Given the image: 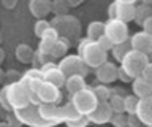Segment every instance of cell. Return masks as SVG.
I'll return each instance as SVG.
<instances>
[{"instance_id":"obj_31","label":"cell","mask_w":152,"mask_h":127,"mask_svg":"<svg viewBox=\"0 0 152 127\" xmlns=\"http://www.w3.org/2000/svg\"><path fill=\"white\" fill-rule=\"evenodd\" d=\"M111 127H127V115L122 113V115H114L111 119Z\"/></svg>"},{"instance_id":"obj_32","label":"cell","mask_w":152,"mask_h":127,"mask_svg":"<svg viewBox=\"0 0 152 127\" xmlns=\"http://www.w3.org/2000/svg\"><path fill=\"white\" fill-rule=\"evenodd\" d=\"M90 124L89 122V117L87 116H79V117H76V119L73 121H70V122H66V127H87Z\"/></svg>"},{"instance_id":"obj_39","label":"cell","mask_w":152,"mask_h":127,"mask_svg":"<svg viewBox=\"0 0 152 127\" xmlns=\"http://www.w3.org/2000/svg\"><path fill=\"white\" fill-rule=\"evenodd\" d=\"M3 5L7 8H14L16 7V0H13V2H3Z\"/></svg>"},{"instance_id":"obj_3","label":"cell","mask_w":152,"mask_h":127,"mask_svg":"<svg viewBox=\"0 0 152 127\" xmlns=\"http://www.w3.org/2000/svg\"><path fill=\"white\" fill-rule=\"evenodd\" d=\"M32 98V105H59L62 100V91L54 84L41 81L27 89Z\"/></svg>"},{"instance_id":"obj_11","label":"cell","mask_w":152,"mask_h":127,"mask_svg":"<svg viewBox=\"0 0 152 127\" xmlns=\"http://www.w3.org/2000/svg\"><path fill=\"white\" fill-rule=\"evenodd\" d=\"M40 70H41V73H43V81L54 84V86L59 87V89H62V87L65 86L66 76L60 72V68L57 67V64L48 62V64L43 65Z\"/></svg>"},{"instance_id":"obj_10","label":"cell","mask_w":152,"mask_h":127,"mask_svg":"<svg viewBox=\"0 0 152 127\" xmlns=\"http://www.w3.org/2000/svg\"><path fill=\"white\" fill-rule=\"evenodd\" d=\"M14 115L18 116V119L21 121V124H27L30 127H52L49 122H46L41 117L37 105H30V106L24 108V110L14 111Z\"/></svg>"},{"instance_id":"obj_41","label":"cell","mask_w":152,"mask_h":127,"mask_svg":"<svg viewBox=\"0 0 152 127\" xmlns=\"http://www.w3.org/2000/svg\"><path fill=\"white\" fill-rule=\"evenodd\" d=\"M5 60V51H3V48H0V64H2Z\"/></svg>"},{"instance_id":"obj_14","label":"cell","mask_w":152,"mask_h":127,"mask_svg":"<svg viewBox=\"0 0 152 127\" xmlns=\"http://www.w3.org/2000/svg\"><path fill=\"white\" fill-rule=\"evenodd\" d=\"M95 76L100 81V84H106L108 86V84H111L116 79H119V67L116 64L108 60L106 64H103L102 67H98L95 70Z\"/></svg>"},{"instance_id":"obj_17","label":"cell","mask_w":152,"mask_h":127,"mask_svg":"<svg viewBox=\"0 0 152 127\" xmlns=\"http://www.w3.org/2000/svg\"><path fill=\"white\" fill-rule=\"evenodd\" d=\"M132 89H133V95L136 98H146V97H151L152 95V84L147 83L144 78H136L133 79L132 83Z\"/></svg>"},{"instance_id":"obj_40","label":"cell","mask_w":152,"mask_h":127,"mask_svg":"<svg viewBox=\"0 0 152 127\" xmlns=\"http://www.w3.org/2000/svg\"><path fill=\"white\" fill-rule=\"evenodd\" d=\"M5 81V72L2 70V67H0V84H2Z\"/></svg>"},{"instance_id":"obj_1","label":"cell","mask_w":152,"mask_h":127,"mask_svg":"<svg viewBox=\"0 0 152 127\" xmlns=\"http://www.w3.org/2000/svg\"><path fill=\"white\" fill-rule=\"evenodd\" d=\"M32 105V98L27 87L19 81L14 84H7L0 89V106L8 113H14Z\"/></svg>"},{"instance_id":"obj_24","label":"cell","mask_w":152,"mask_h":127,"mask_svg":"<svg viewBox=\"0 0 152 127\" xmlns=\"http://www.w3.org/2000/svg\"><path fill=\"white\" fill-rule=\"evenodd\" d=\"M14 54H16V59L19 62L22 64H28L33 60V54H35V51H33L28 45L26 43H21L16 46V49H14Z\"/></svg>"},{"instance_id":"obj_37","label":"cell","mask_w":152,"mask_h":127,"mask_svg":"<svg viewBox=\"0 0 152 127\" xmlns=\"http://www.w3.org/2000/svg\"><path fill=\"white\" fill-rule=\"evenodd\" d=\"M142 32H146V34L152 35V18H149L144 24H142Z\"/></svg>"},{"instance_id":"obj_5","label":"cell","mask_w":152,"mask_h":127,"mask_svg":"<svg viewBox=\"0 0 152 127\" xmlns=\"http://www.w3.org/2000/svg\"><path fill=\"white\" fill-rule=\"evenodd\" d=\"M70 103L81 116H89L98 106V98L95 97L92 87H86L83 91L70 95Z\"/></svg>"},{"instance_id":"obj_36","label":"cell","mask_w":152,"mask_h":127,"mask_svg":"<svg viewBox=\"0 0 152 127\" xmlns=\"http://www.w3.org/2000/svg\"><path fill=\"white\" fill-rule=\"evenodd\" d=\"M7 122H8L10 126H13V127L21 126V121L18 119V116L14 115V113H10V115H8V121H7Z\"/></svg>"},{"instance_id":"obj_15","label":"cell","mask_w":152,"mask_h":127,"mask_svg":"<svg viewBox=\"0 0 152 127\" xmlns=\"http://www.w3.org/2000/svg\"><path fill=\"white\" fill-rule=\"evenodd\" d=\"M136 117L146 127H152V95L141 98L136 106Z\"/></svg>"},{"instance_id":"obj_8","label":"cell","mask_w":152,"mask_h":127,"mask_svg":"<svg viewBox=\"0 0 152 127\" xmlns=\"http://www.w3.org/2000/svg\"><path fill=\"white\" fill-rule=\"evenodd\" d=\"M104 37L111 41L113 46L128 43L130 35H128V24L119 19H108L104 22Z\"/></svg>"},{"instance_id":"obj_43","label":"cell","mask_w":152,"mask_h":127,"mask_svg":"<svg viewBox=\"0 0 152 127\" xmlns=\"http://www.w3.org/2000/svg\"><path fill=\"white\" fill-rule=\"evenodd\" d=\"M94 127H108V126H94Z\"/></svg>"},{"instance_id":"obj_16","label":"cell","mask_w":152,"mask_h":127,"mask_svg":"<svg viewBox=\"0 0 152 127\" xmlns=\"http://www.w3.org/2000/svg\"><path fill=\"white\" fill-rule=\"evenodd\" d=\"M28 10L38 19H46V16L52 13V2L49 0H30L28 2Z\"/></svg>"},{"instance_id":"obj_21","label":"cell","mask_w":152,"mask_h":127,"mask_svg":"<svg viewBox=\"0 0 152 127\" xmlns=\"http://www.w3.org/2000/svg\"><path fill=\"white\" fill-rule=\"evenodd\" d=\"M86 38L92 40V41H97L98 38H102L104 35V22L102 21H92L87 24V29H86Z\"/></svg>"},{"instance_id":"obj_34","label":"cell","mask_w":152,"mask_h":127,"mask_svg":"<svg viewBox=\"0 0 152 127\" xmlns=\"http://www.w3.org/2000/svg\"><path fill=\"white\" fill-rule=\"evenodd\" d=\"M141 78H144L147 83L152 84V62H149V64L146 65V68H144V72H142Z\"/></svg>"},{"instance_id":"obj_12","label":"cell","mask_w":152,"mask_h":127,"mask_svg":"<svg viewBox=\"0 0 152 127\" xmlns=\"http://www.w3.org/2000/svg\"><path fill=\"white\" fill-rule=\"evenodd\" d=\"M113 116H114V113L111 110V106H109V103L108 102H100L98 106L95 108L87 117H89V122L94 126H106L111 122Z\"/></svg>"},{"instance_id":"obj_25","label":"cell","mask_w":152,"mask_h":127,"mask_svg":"<svg viewBox=\"0 0 152 127\" xmlns=\"http://www.w3.org/2000/svg\"><path fill=\"white\" fill-rule=\"evenodd\" d=\"M92 91L95 94V97L98 98V102H108L113 94V89L106 86V84H97V86L92 87Z\"/></svg>"},{"instance_id":"obj_29","label":"cell","mask_w":152,"mask_h":127,"mask_svg":"<svg viewBox=\"0 0 152 127\" xmlns=\"http://www.w3.org/2000/svg\"><path fill=\"white\" fill-rule=\"evenodd\" d=\"M51 22L49 21H46V19H38L35 22V27H33V32H35V35L38 37V38H41L43 34L48 30V29H51Z\"/></svg>"},{"instance_id":"obj_2","label":"cell","mask_w":152,"mask_h":127,"mask_svg":"<svg viewBox=\"0 0 152 127\" xmlns=\"http://www.w3.org/2000/svg\"><path fill=\"white\" fill-rule=\"evenodd\" d=\"M78 56L87 65V68H94V70H97L98 67H102L103 64L108 62V53L100 48L97 41H92L89 38L79 40Z\"/></svg>"},{"instance_id":"obj_35","label":"cell","mask_w":152,"mask_h":127,"mask_svg":"<svg viewBox=\"0 0 152 127\" xmlns=\"http://www.w3.org/2000/svg\"><path fill=\"white\" fill-rule=\"evenodd\" d=\"M141 122L136 117V115H127V127H140Z\"/></svg>"},{"instance_id":"obj_9","label":"cell","mask_w":152,"mask_h":127,"mask_svg":"<svg viewBox=\"0 0 152 127\" xmlns=\"http://www.w3.org/2000/svg\"><path fill=\"white\" fill-rule=\"evenodd\" d=\"M57 67L60 68V72L65 75L66 78L73 76V75H79V76H86L89 72L87 65L83 62V59L78 54H66L64 59H60L57 62Z\"/></svg>"},{"instance_id":"obj_23","label":"cell","mask_w":152,"mask_h":127,"mask_svg":"<svg viewBox=\"0 0 152 127\" xmlns=\"http://www.w3.org/2000/svg\"><path fill=\"white\" fill-rule=\"evenodd\" d=\"M149 18H152V5L149 2H142L141 5H136V15H135L136 24L142 26Z\"/></svg>"},{"instance_id":"obj_42","label":"cell","mask_w":152,"mask_h":127,"mask_svg":"<svg viewBox=\"0 0 152 127\" xmlns=\"http://www.w3.org/2000/svg\"><path fill=\"white\" fill-rule=\"evenodd\" d=\"M0 127H13V126H10L8 122L5 121V122H0Z\"/></svg>"},{"instance_id":"obj_44","label":"cell","mask_w":152,"mask_h":127,"mask_svg":"<svg viewBox=\"0 0 152 127\" xmlns=\"http://www.w3.org/2000/svg\"><path fill=\"white\" fill-rule=\"evenodd\" d=\"M0 43H2V34H0Z\"/></svg>"},{"instance_id":"obj_28","label":"cell","mask_w":152,"mask_h":127,"mask_svg":"<svg viewBox=\"0 0 152 127\" xmlns=\"http://www.w3.org/2000/svg\"><path fill=\"white\" fill-rule=\"evenodd\" d=\"M140 98H136L135 95H125V115H135L136 113V106Z\"/></svg>"},{"instance_id":"obj_13","label":"cell","mask_w":152,"mask_h":127,"mask_svg":"<svg viewBox=\"0 0 152 127\" xmlns=\"http://www.w3.org/2000/svg\"><path fill=\"white\" fill-rule=\"evenodd\" d=\"M130 46L132 49L138 51L141 54H146V56H151L152 54V35L146 34V32H136L130 37Z\"/></svg>"},{"instance_id":"obj_30","label":"cell","mask_w":152,"mask_h":127,"mask_svg":"<svg viewBox=\"0 0 152 127\" xmlns=\"http://www.w3.org/2000/svg\"><path fill=\"white\" fill-rule=\"evenodd\" d=\"M22 78V75L18 72V70H8L5 72V81L7 84H14V83H19Z\"/></svg>"},{"instance_id":"obj_18","label":"cell","mask_w":152,"mask_h":127,"mask_svg":"<svg viewBox=\"0 0 152 127\" xmlns=\"http://www.w3.org/2000/svg\"><path fill=\"white\" fill-rule=\"evenodd\" d=\"M109 106L114 115H122L125 113V95L122 94V91L119 87L113 89V94H111V98L108 100Z\"/></svg>"},{"instance_id":"obj_38","label":"cell","mask_w":152,"mask_h":127,"mask_svg":"<svg viewBox=\"0 0 152 127\" xmlns=\"http://www.w3.org/2000/svg\"><path fill=\"white\" fill-rule=\"evenodd\" d=\"M119 79H121V81H124V83H130V81H133V79L128 76V75L124 72L121 67H119Z\"/></svg>"},{"instance_id":"obj_33","label":"cell","mask_w":152,"mask_h":127,"mask_svg":"<svg viewBox=\"0 0 152 127\" xmlns=\"http://www.w3.org/2000/svg\"><path fill=\"white\" fill-rule=\"evenodd\" d=\"M97 43L100 45V48H102V49H104L106 53H108V51H111V49H113V43H111V41H109V40H108L104 35L102 37V38H98V40H97Z\"/></svg>"},{"instance_id":"obj_26","label":"cell","mask_w":152,"mask_h":127,"mask_svg":"<svg viewBox=\"0 0 152 127\" xmlns=\"http://www.w3.org/2000/svg\"><path fill=\"white\" fill-rule=\"evenodd\" d=\"M132 49V46H130V41L128 43H122V45H116V46H113V49H111V53L114 56V59L119 60V62H122V59L127 56V53Z\"/></svg>"},{"instance_id":"obj_7","label":"cell","mask_w":152,"mask_h":127,"mask_svg":"<svg viewBox=\"0 0 152 127\" xmlns=\"http://www.w3.org/2000/svg\"><path fill=\"white\" fill-rule=\"evenodd\" d=\"M136 15V3L132 0H116L108 7L109 19H119L128 24L130 21H135Z\"/></svg>"},{"instance_id":"obj_27","label":"cell","mask_w":152,"mask_h":127,"mask_svg":"<svg viewBox=\"0 0 152 127\" xmlns=\"http://www.w3.org/2000/svg\"><path fill=\"white\" fill-rule=\"evenodd\" d=\"M68 11H70V7L66 0H54L52 2V13L56 16H65L68 15Z\"/></svg>"},{"instance_id":"obj_20","label":"cell","mask_w":152,"mask_h":127,"mask_svg":"<svg viewBox=\"0 0 152 127\" xmlns=\"http://www.w3.org/2000/svg\"><path fill=\"white\" fill-rule=\"evenodd\" d=\"M87 87V84H86V78L84 76H79V75H73V76H68L65 81V89L66 92L70 94V95H73V94L83 91V89Z\"/></svg>"},{"instance_id":"obj_4","label":"cell","mask_w":152,"mask_h":127,"mask_svg":"<svg viewBox=\"0 0 152 127\" xmlns=\"http://www.w3.org/2000/svg\"><path fill=\"white\" fill-rule=\"evenodd\" d=\"M147 64H149V56L141 54V53H138V51H135V49H130L125 57L122 59L121 68L132 79H136V78H140L142 75V72H144Z\"/></svg>"},{"instance_id":"obj_19","label":"cell","mask_w":152,"mask_h":127,"mask_svg":"<svg viewBox=\"0 0 152 127\" xmlns=\"http://www.w3.org/2000/svg\"><path fill=\"white\" fill-rule=\"evenodd\" d=\"M70 49V41L66 40V38H60L56 41L54 45L51 46V49H49V53H48V56H49V59H64L65 56H66V51Z\"/></svg>"},{"instance_id":"obj_22","label":"cell","mask_w":152,"mask_h":127,"mask_svg":"<svg viewBox=\"0 0 152 127\" xmlns=\"http://www.w3.org/2000/svg\"><path fill=\"white\" fill-rule=\"evenodd\" d=\"M41 81H43V73H41L40 68H30V70H27V72L22 75V78H21V83L27 89L32 87V86H35V84H38V83H41Z\"/></svg>"},{"instance_id":"obj_6","label":"cell","mask_w":152,"mask_h":127,"mask_svg":"<svg viewBox=\"0 0 152 127\" xmlns=\"http://www.w3.org/2000/svg\"><path fill=\"white\" fill-rule=\"evenodd\" d=\"M51 26L59 32V35L62 38L66 40H75L79 38L81 34V22L71 15H65V16H56L51 21Z\"/></svg>"}]
</instances>
